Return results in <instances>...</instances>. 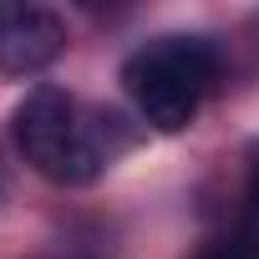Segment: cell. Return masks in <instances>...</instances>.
I'll list each match as a JSON object with an SVG mask.
<instances>
[{
    "label": "cell",
    "instance_id": "1",
    "mask_svg": "<svg viewBox=\"0 0 259 259\" xmlns=\"http://www.w3.org/2000/svg\"><path fill=\"white\" fill-rule=\"evenodd\" d=\"M219 81V51L203 36H158L127 56L122 87L158 133H183Z\"/></svg>",
    "mask_w": 259,
    "mask_h": 259
},
{
    "label": "cell",
    "instance_id": "2",
    "mask_svg": "<svg viewBox=\"0 0 259 259\" xmlns=\"http://www.w3.org/2000/svg\"><path fill=\"white\" fill-rule=\"evenodd\" d=\"M97 122H81L76 102L61 87H36L16 107V143L51 183H92L112 163V148L102 143Z\"/></svg>",
    "mask_w": 259,
    "mask_h": 259
},
{
    "label": "cell",
    "instance_id": "3",
    "mask_svg": "<svg viewBox=\"0 0 259 259\" xmlns=\"http://www.w3.org/2000/svg\"><path fill=\"white\" fill-rule=\"evenodd\" d=\"M66 51V26L41 6L0 0V76H26Z\"/></svg>",
    "mask_w": 259,
    "mask_h": 259
},
{
    "label": "cell",
    "instance_id": "4",
    "mask_svg": "<svg viewBox=\"0 0 259 259\" xmlns=\"http://www.w3.org/2000/svg\"><path fill=\"white\" fill-rule=\"evenodd\" d=\"M193 259H259V239H249V234H234V239H213V244H203Z\"/></svg>",
    "mask_w": 259,
    "mask_h": 259
},
{
    "label": "cell",
    "instance_id": "5",
    "mask_svg": "<svg viewBox=\"0 0 259 259\" xmlns=\"http://www.w3.org/2000/svg\"><path fill=\"white\" fill-rule=\"evenodd\" d=\"M249 198L259 203V163H254V173H249Z\"/></svg>",
    "mask_w": 259,
    "mask_h": 259
}]
</instances>
